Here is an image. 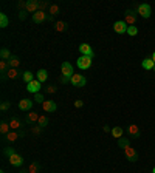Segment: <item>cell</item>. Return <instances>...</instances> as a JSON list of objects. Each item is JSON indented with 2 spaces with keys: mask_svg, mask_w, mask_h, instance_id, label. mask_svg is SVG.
I'll return each mask as SVG.
<instances>
[{
  "mask_svg": "<svg viewBox=\"0 0 155 173\" xmlns=\"http://www.w3.org/2000/svg\"><path fill=\"white\" fill-rule=\"evenodd\" d=\"M70 84H71L73 87L81 88V87H85L87 80H85V77H84L82 74H73L71 77H70Z\"/></svg>",
  "mask_w": 155,
  "mask_h": 173,
  "instance_id": "1",
  "label": "cell"
},
{
  "mask_svg": "<svg viewBox=\"0 0 155 173\" xmlns=\"http://www.w3.org/2000/svg\"><path fill=\"white\" fill-rule=\"evenodd\" d=\"M51 16H47V11H37L33 14V22L34 23H42L45 20H51Z\"/></svg>",
  "mask_w": 155,
  "mask_h": 173,
  "instance_id": "2",
  "label": "cell"
},
{
  "mask_svg": "<svg viewBox=\"0 0 155 173\" xmlns=\"http://www.w3.org/2000/svg\"><path fill=\"white\" fill-rule=\"evenodd\" d=\"M60 73H62V76L64 77H71L73 74V65L70 64V62H62V65H60Z\"/></svg>",
  "mask_w": 155,
  "mask_h": 173,
  "instance_id": "3",
  "label": "cell"
},
{
  "mask_svg": "<svg viewBox=\"0 0 155 173\" xmlns=\"http://www.w3.org/2000/svg\"><path fill=\"white\" fill-rule=\"evenodd\" d=\"M92 59L93 57H89V56H81L76 62H78V67L81 68V70H87V68H90V65H92Z\"/></svg>",
  "mask_w": 155,
  "mask_h": 173,
  "instance_id": "4",
  "label": "cell"
},
{
  "mask_svg": "<svg viewBox=\"0 0 155 173\" xmlns=\"http://www.w3.org/2000/svg\"><path fill=\"white\" fill-rule=\"evenodd\" d=\"M137 9H138V14H140L141 17H144V19L151 17V6L147 5V3H140V5L137 6Z\"/></svg>",
  "mask_w": 155,
  "mask_h": 173,
  "instance_id": "5",
  "label": "cell"
},
{
  "mask_svg": "<svg viewBox=\"0 0 155 173\" xmlns=\"http://www.w3.org/2000/svg\"><path fill=\"white\" fill-rule=\"evenodd\" d=\"M40 88H42V82H39L37 79L31 80L30 84H26V90H28L30 93H34V94H37Z\"/></svg>",
  "mask_w": 155,
  "mask_h": 173,
  "instance_id": "6",
  "label": "cell"
},
{
  "mask_svg": "<svg viewBox=\"0 0 155 173\" xmlns=\"http://www.w3.org/2000/svg\"><path fill=\"white\" fill-rule=\"evenodd\" d=\"M127 28H129V25H127L124 20H118V22L113 23V30H115V33H118V34L127 33Z\"/></svg>",
  "mask_w": 155,
  "mask_h": 173,
  "instance_id": "7",
  "label": "cell"
},
{
  "mask_svg": "<svg viewBox=\"0 0 155 173\" xmlns=\"http://www.w3.org/2000/svg\"><path fill=\"white\" fill-rule=\"evenodd\" d=\"M124 22L129 25V26H133L137 22V16H135V12H133L132 9H127L124 12Z\"/></svg>",
  "mask_w": 155,
  "mask_h": 173,
  "instance_id": "8",
  "label": "cell"
},
{
  "mask_svg": "<svg viewBox=\"0 0 155 173\" xmlns=\"http://www.w3.org/2000/svg\"><path fill=\"white\" fill-rule=\"evenodd\" d=\"M124 153H126V156H127V159H129L130 162H135L137 159H138V155H137V151H135V148H132L130 145H127V147L124 148Z\"/></svg>",
  "mask_w": 155,
  "mask_h": 173,
  "instance_id": "9",
  "label": "cell"
},
{
  "mask_svg": "<svg viewBox=\"0 0 155 173\" xmlns=\"http://www.w3.org/2000/svg\"><path fill=\"white\" fill-rule=\"evenodd\" d=\"M79 51L82 53V56H89V57H93V54H95L89 43H81L79 45Z\"/></svg>",
  "mask_w": 155,
  "mask_h": 173,
  "instance_id": "10",
  "label": "cell"
},
{
  "mask_svg": "<svg viewBox=\"0 0 155 173\" xmlns=\"http://www.w3.org/2000/svg\"><path fill=\"white\" fill-rule=\"evenodd\" d=\"M26 11L33 12V14L39 11V2L37 0H28V2H26Z\"/></svg>",
  "mask_w": 155,
  "mask_h": 173,
  "instance_id": "11",
  "label": "cell"
},
{
  "mask_svg": "<svg viewBox=\"0 0 155 173\" xmlns=\"http://www.w3.org/2000/svg\"><path fill=\"white\" fill-rule=\"evenodd\" d=\"M9 164L11 165H14V167H22V164H23V158L20 156V155H12L9 158Z\"/></svg>",
  "mask_w": 155,
  "mask_h": 173,
  "instance_id": "12",
  "label": "cell"
},
{
  "mask_svg": "<svg viewBox=\"0 0 155 173\" xmlns=\"http://www.w3.org/2000/svg\"><path fill=\"white\" fill-rule=\"evenodd\" d=\"M42 108L48 113H53V111H56V102L55 101H45L42 104Z\"/></svg>",
  "mask_w": 155,
  "mask_h": 173,
  "instance_id": "13",
  "label": "cell"
},
{
  "mask_svg": "<svg viewBox=\"0 0 155 173\" xmlns=\"http://www.w3.org/2000/svg\"><path fill=\"white\" fill-rule=\"evenodd\" d=\"M19 108L20 110H31L33 108V101L31 99H22L19 102Z\"/></svg>",
  "mask_w": 155,
  "mask_h": 173,
  "instance_id": "14",
  "label": "cell"
},
{
  "mask_svg": "<svg viewBox=\"0 0 155 173\" xmlns=\"http://www.w3.org/2000/svg\"><path fill=\"white\" fill-rule=\"evenodd\" d=\"M143 68L144 70H154V67H155V62L152 60V57H146L144 60H143Z\"/></svg>",
  "mask_w": 155,
  "mask_h": 173,
  "instance_id": "15",
  "label": "cell"
},
{
  "mask_svg": "<svg viewBox=\"0 0 155 173\" xmlns=\"http://www.w3.org/2000/svg\"><path fill=\"white\" fill-rule=\"evenodd\" d=\"M36 79L39 82H45L47 79H48V73H47V70H39L37 74H36Z\"/></svg>",
  "mask_w": 155,
  "mask_h": 173,
  "instance_id": "16",
  "label": "cell"
},
{
  "mask_svg": "<svg viewBox=\"0 0 155 173\" xmlns=\"http://www.w3.org/2000/svg\"><path fill=\"white\" fill-rule=\"evenodd\" d=\"M112 136H113V138H116V139L123 138V128H121L119 125L113 127V128H112Z\"/></svg>",
  "mask_w": 155,
  "mask_h": 173,
  "instance_id": "17",
  "label": "cell"
},
{
  "mask_svg": "<svg viewBox=\"0 0 155 173\" xmlns=\"http://www.w3.org/2000/svg\"><path fill=\"white\" fill-rule=\"evenodd\" d=\"M129 133H130V136H133V138H140V130H138V125L132 124V125L129 127Z\"/></svg>",
  "mask_w": 155,
  "mask_h": 173,
  "instance_id": "18",
  "label": "cell"
},
{
  "mask_svg": "<svg viewBox=\"0 0 155 173\" xmlns=\"http://www.w3.org/2000/svg\"><path fill=\"white\" fill-rule=\"evenodd\" d=\"M9 128L11 127H9L8 122H5V121L0 122V133H2V135H8L9 133Z\"/></svg>",
  "mask_w": 155,
  "mask_h": 173,
  "instance_id": "19",
  "label": "cell"
},
{
  "mask_svg": "<svg viewBox=\"0 0 155 173\" xmlns=\"http://www.w3.org/2000/svg\"><path fill=\"white\" fill-rule=\"evenodd\" d=\"M0 56H2V60H9L12 56H11V51L8 48H2V51H0Z\"/></svg>",
  "mask_w": 155,
  "mask_h": 173,
  "instance_id": "20",
  "label": "cell"
},
{
  "mask_svg": "<svg viewBox=\"0 0 155 173\" xmlns=\"http://www.w3.org/2000/svg\"><path fill=\"white\" fill-rule=\"evenodd\" d=\"M19 136H20V133H17V131H9V133L6 135V139L9 142H14V141L19 139Z\"/></svg>",
  "mask_w": 155,
  "mask_h": 173,
  "instance_id": "21",
  "label": "cell"
},
{
  "mask_svg": "<svg viewBox=\"0 0 155 173\" xmlns=\"http://www.w3.org/2000/svg\"><path fill=\"white\" fill-rule=\"evenodd\" d=\"M9 127L11 128H14V130H17V128H20L22 127V122H20L17 117H12V119L9 121Z\"/></svg>",
  "mask_w": 155,
  "mask_h": 173,
  "instance_id": "22",
  "label": "cell"
},
{
  "mask_svg": "<svg viewBox=\"0 0 155 173\" xmlns=\"http://www.w3.org/2000/svg\"><path fill=\"white\" fill-rule=\"evenodd\" d=\"M22 79L26 82V84H30L31 80H34V74H33L31 71H25V73H23V76H22Z\"/></svg>",
  "mask_w": 155,
  "mask_h": 173,
  "instance_id": "23",
  "label": "cell"
},
{
  "mask_svg": "<svg viewBox=\"0 0 155 173\" xmlns=\"http://www.w3.org/2000/svg\"><path fill=\"white\" fill-rule=\"evenodd\" d=\"M9 70V64H8V60H2L0 62V71H2V74H6Z\"/></svg>",
  "mask_w": 155,
  "mask_h": 173,
  "instance_id": "24",
  "label": "cell"
},
{
  "mask_svg": "<svg viewBox=\"0 0 155 173\" xmlns=\"http://www.w3.org/2000/svg\"><path fill=\"white\" fill-rule=\"evenodd\" d=\"M39 117H40V116H39L36 111H30V113H28V121H30V122H34V124H37Z\"/></svg>",
  "mask_w": 155,
  "mask_h": 173,
  "instance_id": "25",
  "label": "cell"
},
{
  "mask_svg": "<svg viewBox=\"0 0 155 173\" xmlns=\"http://www.w3.org/2000/svg\"><path fill=\"white\" fill-rule=\"evenodd\" d=\"M8 64H9V68H17V67L20 65V60H19L17 57H11V59L8 60Z\"/></svg>",
  "mask_w": 155,
  "mask_h": 173,
  "instance_id": "26",
  "label": "cell"
},
{
  "mask_svg": "<svg viewBox=\"0 0 155 173\" xmlns=\"http://www.w3.org/2000/svg\"><path fill=\"white\" fill-rule=\"evenodd\" d=\"M0 26H2V28H6V26H8V17H6V14H0Z\"/></svg>",
  "mask_w": 155,
  "mask_h": 173,
  "instance_id": "27",
  "label": "cell"
},
{
  "mask_svg": "<svg viewBox=\"0 0 155 173\" xmlns=\"http://www.w3.org/2000/svg\"><path fill=\"white\" fill-rule=\"evenodd\" d=\"M6 76H8L9 79H16L17 76H19V73H17V70H16V68H9V70H8V73H6Z\"/></svg>",
  "mask_w": 155,
  "mask_h": 173,
  "instance_id": "28",
  "label": "cell"
},
{
  "mask_svg": "<svg viewBox=\"0 0 155 173\" xmlns=\"http://www.w3.org/2000/svg\"><path fill=\"white\" fill-rule=\"evenodd\" d=\"M37 125H40L42 128L48 125V119H47V116H40V117H39V121H37Z\"/></svg>",
  "mask_w": 155,
  "mask_h": 173,
  "instance_id": "29",
  "label": "cell"
},
{
  "mask_svg": "<svg viewBox=\"0 0 155 173\" xmlns=\"http://www.w3.org/2000/svg\"><path fill=\"white\" fill-rule=\"evenodd\" d=\"M48 12H50V16H56L57 12H59V6L57 5H50V8H48Z\"/></svg>",
  "mask_w": 155,
  "mask_h": 173,
  "instance_id": "30",
  "label": "cell"
},
{
  "mask_svg": "<svg viewBox=\"0 0 155 173\" xmlns=\"http://www.w3.org/2000/svg\"><path fill=\"white\" fill-rule=\"evenodd\" d=\"M118 145L121 148H126L127 145H129V139H127V138H119V139H118Z\"/></svg>",
  "mask_w": 155,
  "mask_h": 173,
  "instance_id": "31",
  "label": "cell"
},
{
  "mask_svg": "<svg viewBox=\"0 0 155 173\" xmlns=\"http://www.w3.org/2000/svg\"><path fill=\"white\" fill-rule=\"evenodd\" d=\"M28 173H39V164L37 162H33L30 167H28Z\"/></svg>",
  "mask_w": 155,
  "mask_h": 173,
  "instance_id": "32",
  "label": "cell"
},
{
  "mask_svg": "<svg viewBox=\"0 0 155 173\" xmlns=\"http://www.w3.org/2000/svg\"><path fill=\"white\" fill-rule=\"evenodd\" d=\"M127 34H129V36H137V34H138V28H137V26L135 25H133V26H129V28H127Z\"/></svg>",
  "mask_w": 155,
  "mask_h": 173,
  "instance_id": "33",
  "label": "cell"
},
{
  "mask_svg": "<svg viewBox=\"0 0 155 173\" xmlns=\"http://www.w3.org/2000/svg\"><path fill=\"white\" fill-rule=\"evenodd\" d=\"M65 26H67V23H65V22H57L55 28H56V31H57V33H62V31L65 30Z\"/></svg>",
  "mask_w": 155,
  "mask_h": 173,
  "instance_id": "34",
  "label": "cell"
},
{
  "mask_svg": "<svg viewBox=\"0 0 155 173\" xmlns=\"http://www.w3.org/2000/svg\"><path fill=\"white\" fill-rule=\"evenodd\" d=\"M3 155H5V156H8V158H11L12 155H16V150H14V148H11V147H8V148H5V150H3Z\"/></svg>",
  "mask_w": 155,
  "mask_h": 173,
  "instance_id": "35",
  "label": "cell"
},
{
  "mask_svg": "<svg viewBox=\"0 0 155 173\" xmlns=\"http://www.w3.org/2000/svg\"><path fill=\"white\" fill-rule=\"evenodd\" d=\"M44 99H45V98H44V94H40V93L34 94V101H36L37 104H44V102H45Z\"/></svg>",
  "mask_w": 155,
  "mask_h": 173,
  "instance_id": "36",
  "label": "cell"
},
{
  "mask_svg": "<svg viewBox=\"0 0 155 173\" xmlns=\"http://www.w3.org/2000/svg\"><path fill=\"white\" fill-rule=\"evenodd\" d=\"M9 107H11V102L3 101V102H2V105H0V110H2V111H5V110H8Z\"/></svg>",
  "mask_w": 155,
  "mask_h": 173,
  "instance_id": "37",
  "label": "cell"
},
{
  "mask_svg": "<svg viewBox=\"0 0 155 173\" xmlns=\"http://www.w3.org/2000/svg\"><path fill=\"white\" fill-rule=\"evenodd\" d=\"M56 91H57V87H55V85H48V87H47V93L55 94Z\"/></svg>",
  "mask_w": 155,
  "mask_h": 173,
  "instance_id": "38",
  "label": "cell"
},
{
  "mask_svg": "<svg viewBox=\"0 0 155 173\" xmlns=\"http://www.w3.org/2000/svg\"><path fill=\"white\" fill-rule=\"evenodd\" d=\"M45 8H50V5L47 2H39V11H45Z\"/></svg>",
  "mask_w": 155,
  "mask_h": 173,
  "instance_id": "39",
  "label": "cell"
},
{
  "mask_svg": "<svg viewBox=\"0 0 155 173\" xmlns=\"http://www.w3.org/2000/svg\"><path fill=\"white\" fill-rule=\"evenodd\" d=\"M17 8H19L20 11H23V9H26V2H22V0H20V2L17 3Z\"/></svg>",
  "mask_w": 155,
  "mask_h": 173,
  "instance_id": "40",
  "label": "cell"
},
{
  "mask_svg": "<svg viewBox=\"0 0 155 173\" xmlns=\"http://www.w3.org/2000/svg\"><path fill=\"white\" fill-rule=\"evenodd\" d=\"M40 131H42V127H40V125H34V127H33V133H34V135H40Z\"/></svg>",
  "mask_w": 155,
  "mask_h": 173,
  "instance_id": "41",
  "label": "cell"
},
{
  "mask_svg": "<svg viewBox=\"0 0 155 173\" xmlns=\"http://www.w3.org/2000/svg\"><path fill=\"white\" fill-rule=\"evenodd\" d=\"M25 17H26V12H25V11H20V12H19V19L23 20Z\"/></svg>",
  "mask_w": 155,
  "mask_h": 173,
  "instance_id": "42",
  "label": "cell"
},
{
  "mask_svg": "<svg viewBox=\"0 0 155 173\" xmlns=\"http://www.w3.org/2000/svg\"><path fill=\"white\" fill-rule=\"evenodd\" d=\"M82 105H84V102H82V101H76V102H75V107H76V108H81Z\"/></svg>",
  "mask_w": 155,
  "mask_h": 173,
  "instance_id": "43",
  "label": "cell"
},
{
  "mask_svg": "<svg viewBox=\"0 0 155 173\" xmlns=\"http://www.w3.org/2000/svg\"><path fill=\"white\" fill-rule=\"evenodd\" d=\"M67 82H70V79L68 77H64V76H62V77H60V84H67Z\"/></svg>",
  "mask_w": 155,
  "mask_h": 173,
  "instance_id": "44",
  "label": "cell"
},
{
  "mask_svg": "<svg viewBox=\"0 0 155 173\" xmlns=\"http://www.w3.org/2000/svg\"><path fill=\"white\" fill-rule=\"evenodd\" d=\"M152 60H154V62H155V51H154V53H152Z\"/></svg>",
  "mask_w": 155,
  "mask_h": 173,
  "instance_id": "45",
  "label": "cell"
},
{
  "mask_svg": "<svg viewBox=\"0 0 155 173\" xmlns=\"http://www.w3.org/2000/svg\"><path fill=\"white\" fill-rule=\"evenodd\" d=\"M152 173H155V167H154V170H152Z\"/></svg>",
  "mask_w": 155,
  "mask_h": 173,
  "instance_id": "46",
  "label": "cell"
},
{
  "mask_svg": "<svg viewBox=\"0 0 155 173\" xmlns=\"http://www.w3.org/2000/svg\"><path fill=\"white\" fill-rule=\"evenodd\" d=\"M154 71H155V67H154Z\"/></svg>",
  "mask_w": 155,
  "mask_h": 173,
  "instance_id": "47",
  "label": "cell"
}]
</instances>
